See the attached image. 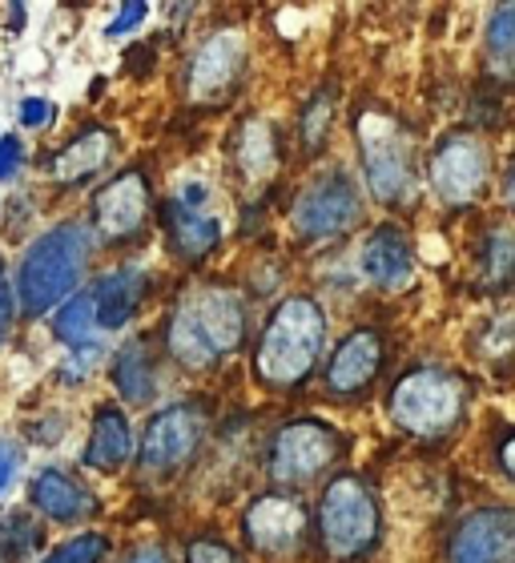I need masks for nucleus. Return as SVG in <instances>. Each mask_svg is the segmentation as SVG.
<instances>
[{
    "instance_id": "nucleus-1",
    "label": "nucleus",
    "mask_w": 515,
    "mask_h": 563,
    "mask_svg": "<svg viewBox=\"0 0 515 563\" xmlns=\"http://www.w3.org/2000/svg\"><path fill=\"white\" fill-rule=\"evenodd\" d=\"M246 342V306L238 290L206 282L182 294L165 322V354L182 371H213Z\"/></svg>"
},
{
    "instance_id": "nucleus-2",
    "label": "nucleus",
    "mask_w": 515,
    "mask_h": 563,
    "mask_svg": "<svg viewBox=\"0 0 515 563\" xmlns=\"http://www.w3.org/2000/svg\"><path fill=\"white\" fill-rule=\"evenodd\" d=\"M327 351V314L315 298L291 294L274 306L254 346V378L270 390H298Z\"/></svg>"
},
{
    "instance_id": "nucleus-3",
    "label": "nucleus",
    "mask_w": 515,
    "mask_h": 563,
    "mask_svg": "<svg viewBox=\"0 0 515 563\" xmlns=\"http://www.w3.org/2000/svg\"><path fill=\"white\" fill-rule=\"evenodd\" d=\"M94 225L61 222L24 250L17 266V306L24 318H41L53 306H65L81 286L94 258Z\"/></svg>"
},
{
    "instance_id": "nucleus-4",
    "label": "nucleus",
    "mask_w": 515,
    "mask_h": 563,
    "mask_svg": "<svg viewBox=\"0 0 515 563\" xmlns=\"http://www.w3.org/2000/svg\"><path fill=\"white\" fill-rule=\"evenodd\" d=\"M318 543L330 560L359 563L375 552L383 516H379V499L359 475H335L327 492L318 499Z\"/></svg>"
},
{
    "instance_id": "nucleus-5",
    "label": "nucleus",
    "mask_w": 515,
    "mask_h": 563,
    "mask_svg": "<svg viewBox=\"0 0 515 563\" xmlns=\"http://www.w3.org/2000/svg\"><path fill=\"white\" fill-rule=\"evenodd\" d=\"M359 153H363V174L366 186L383 206H410L415 201V137L398 118H391L386 109H366L359 125Z\"/></svg>"
},
{
    "instance_id": "nucleus-6",
    "label": "nucleus",
    "mask_w": 515,
    "mask_h": 563,
    "mask_svg": "<svg viewBox=\"0 0 515 563\" xmlns=\"http://www.w3.org/2000/svg\"><path fill=\"white\" fill-rule=\"evenodd\" d=\"M468 407V387L463 378L447 375L439 366H419L407 371L391 390V419L407 434L419 439H439L463 419Z\"/></svg>"
},
{
    "instance_id": "nucleus-7",
    "label": "nucleus",
    "mask_w": 515,
    "mask_h": 563,
    "mask_svg": "<svg viewBox=\"0 0 515 563\" xmlns=\"http://www.w3.org/2000/svg\"><path fill=\"white\" fill-rule=\"evenodd\" d=\"M342 455V434L322 419L282 422L266 451V475L278 487H303L327 475Z\"/></svg>"
},
{
    "instance_id": "nucleus-8",
    "label": "nucleus",
    "mask_w": 515,
    "mask_h": 563,
    "mask_svg": "<svg viewBox=\"0 0 515 563\" xmlns=\"http://www.w3.org/2000/svg\"><path fill=\"white\" fill-rule=\"evenodd\" d=\"M359 213H363V198H359L354 181L342 169H330L298 194L291 222L303 242H330V238L347 234L359 222Z\"/></svg>"
},
{
    "instance_id": "nucleus-9",
    "label": "nucleus",
    "mask_w": 515,
    "mask_h": 563,
    "mask_svg": "<svg viewBox=\"0 0 515 563\" xmlns=\"http://www.w3.org/2000/svg\"><path fill=\"white\" fill-rule=\"evenodd\" d=\"M242 73H246V36L238 29H218L189 57L186 97L194 106H222L234 97Z\"/></svg>"
},
{
    "instance_id": "nucleus-10",
    "label": "nucleus",
    "mask_w": 515,
    "mask_h": 563,
    "mask_svg": "<svg viewBox=\"0 0 515 563\" xmlns=\"http://www.w3.org/2000/svg\"><path fill=\"white\" fill-rule=\"evenodd\" d=\"M206 439V415L194 402H174L162 415H153L145 427L138 451V467L145 475H174L177 467H186L194 451Z\"/></svg>"
},
{
    "instance_id": "nucleus-11",
    "label": "nucleus",
    "mask_w": 515,
    "mask_h": 563,
    "mask_svg": "<svg viewBox=\"0 0 515 563\" xmlns=\"http://www.w3.org/2000/svg\"><path fill=\"white\" fill-rule=\"evenodd\" d=\"M153 210V194L150 181L141 169H125L113 181L97 189L94 198V234L97 242L106 246H125V242H138L150 225Z\"/></svg>"
},
{
    "instance_id": "nucleus-12",
    "label": "nucleus",
    "mask_w": 515,
    "mask_h": 563,
    "mask_svg": "<svg viewBox=\"0 0 515 563\" xmlns=\"http://www.w3.org/2000/svg\"><path fill=\"white\" fill-rule=\"evenodd\" d=\"M306 528H310V511L291 492L258 495L242 516V536L262 555H294L306 543Z\"/></svg>"
},
{
    "instance_id": "nucleus-13",
    "label": "nucleus",
    "mask_w": 515,
    "mask_h": 563,
    "mask_svg": "<svg viewBox=\"0 0 515 563\" xmlns=\"http://www.w3.org/2000/svg\"><path fill=\"white\" fill-rule=\"evenodd\" d=\"M431 186L447 206H471L487 186V150L471 133H451L431 153Z\"/></svg>"
},
{
    "instance_id": "nucleus-14",
    "label": "nucleus",
    "mask_w": 515,
    "mask_h": 563,
    "mask_svg": "<svg viewBox=\"0 0 515 563\" xmlns=\"http://www.w3.org/2000/svg\"><path fill=\"white\" fill-rule=\"evenodd\" d=\"M447 563H515V511H471L447 543Z\"/></svg>"
},
{
    "instance_id": "nucleus-15",
    "label": "nucleus",
    "mask_w": 515,
    "mask_h": 563,
    "mask_svg": "<svg viewBox=\"0 0 515 563\" xmlns=\"http://www.w3.org/2000/svg\"><path fill=\"white\" fill-rule=\"evenodd\" d=\"M379 366H383V334L371 327H359L335 346L322 383L335 399H359L379 378Z\"/></svg>"
},
{
    "instance_id": "nucleus-16",
    "label": "nucleus",
    "mask_w": 515,
    "mask_h": 563,
    "mask_svg": "<svg viewBox=\"0 0 515 563\" xmlns=\"http://www.w3.org/2000/svg\"><path fill=\"white\" fill-rule=\"evenodd\" d=\"M359 271L371 286L379 290H403L415 274V254H410V242L398 225H375L371 234L363 238V250H359Z\"/></svg>"
},
{
    "instance_id": "nucleus-17",
    "label": "nucleus",
    "mask_w": 515,
    "mask_h": 563,
    "mask_svg": "<svg viewBox=\"0 0 515 563\" xmlns=\"http://www.w3.org/2000/svg\"><path fill=\"white\" fill-rule=\"evenodd\" d=\"M118 153V137L106 130V125H85L77 137H69L53 157V181L65 189H81L89 186Z\"/></svg>"
},
{
    "instance_id": "nucleus-18",
    "label": "nucleus",
    "mask_w": 515,
    "mask_h": 563,
    "mask_svg": "<svg viewBox=\"0 0 515 563\" xmlns=\"http://www.w3.org/2000/svg\"><path fill=\"white\" fill-rule=\"evenodd\" d=\"M29 504L53 523H81L97 511V499L89 495L81 479H73L69 471L45 467L36 471L29 483Z\"/></svg>"
},
{
    "instance_id": "nucleus-19",
    "label": "nucleus",
    "mask_w": 515,
    "mask_h": 563,
    "mask_svg": "<svg viewBox=\"0 0 515 563\" xmlns=\"http://www.w3.org/2000/svg\"><path fill=\"white\" fill-rule=\"evenodd\" d=\"M162 218H165V234H169V250L182 262H189V266L206 262L218 250V242H222V225L213 222L210 213L186 206L182 198L165 201Z\"/></svg>"
},
{
    "instance_id": "nucleus-20",
    "label": "nucleus",
    "mask_w": 515,
    "mask_h": 563,
    "mask_svg": "<svg viewBox=\"0 0 515 563\" xmlns=\"http://www.w3.org/2000/svg\"><path fill=\"white\" fill-rule=\"evenodd\" d=\"M145 286H150V278H145L141 266H118V271L101 274L97 286L89 290L97 302V322H101V330L125 327L129 318L138 314L141 298H145Z\"/></svg>"
},
{
    "instance_id": "nucleus-21",
    "label": "nucleus",
    "mask_w": 515,
    "mask_h": 563,
    "mask_svg": "<svg viewBox=\"0 0 515 563\" xmlns=\"http://www.w3.org/2000/svg\"><path fill=\"white\" fill-rule=\"evenodd\" d=\"M133 455V431H129V419L118 407H97L94 415V434H89V446H85V467L89 471H121Z\"/></svg>"
},
{
    "instance_id": "nucleus-22",
    "label": "nucleus",
    "mask_w": 515,
    "mask_h": 563,
    "mask_svg": "<svg viewBox=\"0 0 515 563\" xmlns=\"http://www.w3.org/2000/svg\"><path fill=\"white\" fill-rule=\"evenodd\" d=\"M230 153H234L238 174L246 177V181L270 177L274 174V165H278V137H274V125L262 118L242 121L234 141H230Z\"/></svg>"
},
{
    "instance_id": "nucleus-23",
    "label": "nucleus",
    "mask_w": 515,
    "mask_h": 563,
    "mask_svg": "<svg viewBox=\"0 0 515 563\" xmlns=\"http://www.w3.org/2000/svg\"><path fill=\"white\" fill-rule=\"evenodd\" d=\"M113 387L129 407H145L157 395V363L145 342H129L113 358Z\"/></svg>"
},
{
    "instance_id": "nucleus-24",
    "label": "nucleus",
    "mask_w": 515,
    "mask_h": 563,
    "mask_svg": "<svg viewBox=\"0 0 515 563\" xmlns=\"http://www.w3.org/2000/svg\"><path fill=\"white\" fill-rule=\"evenodd\" d=\"M475 266H480L483 290H515V230L512 225H495L487 230L475 250Z\"/></svg>"
},
{
    "instance_id": "nucleus-25",
    "label": "nucleus",
    "mask_w": 515,
    "mask_h": 563,
    "mask_svg": "<svg viewBox=\"0 0 515 563\" xmlns=\"http://www.w3.org/2000/svg\"><path fill=\"white\" fill-rule=\"evenodd\" d=\"M487 73L500 89L515 93V4H500L487 16Z\"/></svg>"
},
{
    "instance_id": "nucleus-26",
    "label": "nucleus",
    "mask_w": 515,
    "mask_h": 563,
    "mask_svg": "<svg viewBox=\"0 0 515 563\" xmlns=\"http://www.w3.org/2000/svg\"><path fill=\"white\" fill-rule=\"evenodd\" d=\"M97 330H101V322H97V302L94 294H73L69 302L61 306L57 318H53V334H57L65 346H94Z\"/></svg>"
},
{
    "instance_id": "nucleus-27",
    "label": "nucleus",
    "mask_w": 515,
    "mask_h": 563,
    "mask_svg": "<svg viewBox=\"0 0 515 563\" xmlns=\"http://www.w3.org/2000/svg\"><path fill=\"white\" fill-rule=\"evenodd\" d=\"M41 548V528H36L33 519L21 516V511H12V516L0 519V555L9 563H21Z\"/></svg>"
},
{
    "instance_id": "nucleus-28",
    "label": "nucleus",
    "mask_w": 515,
    "mask_h": 563,
    "mask_svg": "<svg viewBox=\"0 0 515 563\" xmlns=\"http://www.w3.org/2000/svg\"><path fill=\"white\" fill-rule=\"evenodd\" d=\"M330 118H335V97L322 89V93H315L306 101L303 118H298V137H303L306 153L322 150V141H327V133H330Z\"/></svg>"
},
{
    "instance_id": "nucleus-29",
    "label": "nucleus",
    "mask_w": 515,
    "mask_h": 563,
    "mask_svg": "<svg viewBox=\"0 0 515 563\" xmlns=\"http://www.w3.org/2000/svg\"><path fill=\"white\" fill-rule=\"evenodd\" d=\"M483 358H512L515 354V314H495L483 322L480 339H475Z\"/></svg>"
},
{
    "instance_id": "nucleus-30",
    "label": "nucleus",
    "mask_w": 515,
    "mask_h": 563,
    "mask_svg": "<svg viewBox=\"0 0 515 563\" xmlns=\"http://www.w3.org/2000/svg\"><path fill=\"white\" fill-rule=\"evenodd\" d=\"M106 555H109L106 536H101V531H85V536H77V540L61 543L45 563H101Z\"/></svg>"
},
{
    "instance_id": "nucleus-31",
    "label": "nucleus",
    "mask_w": 515,
    "mask_h": 563,
    "mask_svg": "<svg viewBox=\"0 0 515 563\" xmlns=\"http://www.w3.org/2000/svg\"><path fill=\"white\" fill-rule=\"evenodd\" d=\"M97 363H101V346H77V351H69L65 366H61V383L77 387V383L89 378V371H94Z\"/></svg>"
},
{
    "instance_id": "nucleus-32",
    "label": "nucleus",
    "mask_w": 515,
    "mask_h": 563,
    "mask_svg": "<svg viewBox=\"0 0 515 563\" xmlns=\"http://www.w3.org/2000/svg\"><path fill=\"white\" fill-rule=\"evenodd\" d=\"M186 563H242L238 560V552L230 548V543L222 540H194L189 543V552H186Z\"/></svg>"
},
{
    "instance_id": "nucleus-33",
    "label": "nucleus",
    "mask_w": 515,
    "mask_h": 563,
    "mask_svg": "<svg viewBox=\"0 0 515 563\" xmlns=\"http://www.w3.org/2000/svg\"><path fill=\"white\" fill-rule=\"evenodd\" d=\"M53 121H57V106H53V101H45V97L21 101V125H29V130H48Z\"/></svg>"
},
{
    "instance_id": "nucleus-34",
    "label": "nucleus",
    "mask_w": 515,
    "mask_h": 563,
    "mask_svg": "<svg viewBox=\"0 0 515 563\" xmlns=\"http://www.w3.org/2000/svg\"><path fill=\"white\" fill-rule=\"evenodd\" d=\"M21 162H24V145L17 133H4L0 137V181H12V177L21 174Z\"/></svg>"
},
{
    "instance_id": "nucleus-35",
    "label": "nucleus",
    "mask_w": 515,
    "mask_h": 563,
    "mask_svg": "<svg viewBox=\"0 0 515 563\" xmlns=\"http://www.w3.org/2000/svg\"><path fill=\"white\" fill-rule=\"evenodd\" d=\"M150 16V4H141V0H133V4H121V12L109 21V29H106V36H125V33H133L141 21Z\"/></svg>"
},
{
    "instance_id": "nucleus-36",
    "label": "nucleus",
    "mask_w": 515,
    "mask_h": 563,
    "mask_svg": "<svg viewBox=\"0 0 515 563\" xmlns=\"http://www.w3.org/2000/svg\"><path fill=\"white\" fill-rule=\"evenodd\" d=\"M17 286H9V274H4V262H0V342L9 339V327H12V306H17Z\"/></svg>"
},
{
    "instance_id": "nucleus-37",
    "label": "nucleus",
    "mask_w": 515,
    "mask_h": 563,
    "mask_svg": "<svg viewBox=\"0 0 515 563\" xmlns=\"http://www.w3.org/2000/svg\"><path fill=\"white\" fill-rule=\"evenodd\" d=\"M17 467H21V451L12 443H0V495L9 492V483L17 479Z\"/></svg>"
},
{
    "instance_id": "nucleus-38",
    "label": "nucleus",
    "mask_w": 515,
    "mask_h": 563,
    "mask_svg": "<svg viewBox=\"0 0 515 563\" xmlns=\"http://www.w3.org/2000/svg\"><path fill=\"white\" fill-rule=\"evenodd\" d=\"M125 563H169V560H165L162 548H141V552H133Z\"/></svg>"
},
{
    "instance_id": "nucleus-39",
    "label": "nucleus",
    "mask_w": 515,
    "mask_h": 563,
    "mask_svg": "<svg viewBox=\"0 0 515 563\" xmlns=\"http://www.w3.org/2000/svg\"><path fill=\"white\" fill-rule=\"evenodd\" d=\"M500 467H504L507 475H512V479H515V434H512V439H507L504 446H500Z\"/></svg>"
},
{
    "instance_id": "nucleus-40",
    "label": "nucleus",
    "mask_w": 515,
    "mask_h": 563,
    "mask_svg": "<svg viewBox=\"0 0 515 563\" xmlns=\"http://www.w3.org/2000/svg\"><path fill=\"white\" fill-rule=\"evenodd\" d=\"M504 198H507V206L515 210V157H512V165H507V181H504Z\"/></svg>"
},
{
    "instance_id": "nucleus-41",
    "label": "nucleus",
    "mask_w": 515,
    "mask_h": 563,
    "mask_svg": "<svg viewBox=\"0 0 515 563\" xmlns=\"http://www.w3.org/2000/svg\"><path fill=\"white\" fill-rule=\"evenodd\" d=\"M9 21H12V33H21V24H24V4H12V9H9Z\"/></svg>"
}]
</instances>
